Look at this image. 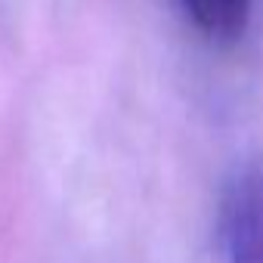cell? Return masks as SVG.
Here are the masks:
<instances>
[{
	"label": "cell",
	"instance_id": "2",
	"mask_svg": "<svg viewBox=\"0 0 263 263\" xmlns=\"http://www.w3.org/2000/svg\"><path fill=\"white\" fill-rule=\"evenodd\" d=\"M192 25L211 41H235L248 28L251 0H183Z\"/></svg>",
	"mask_w": 263,
	"mask_h": 263
},
{
	"label": "cell",
	"instance_id": "1",
	"mask_svg": "<svg viewBox=\"0 0 263 263\" xmlns=\"http://www.w3.org/2000/svg\"><path fill=\"white\" fill-rule=\"evenodd\" d=\"M220 248L226 263H263V167L232 174L220 201Z\"/></svg>",
	"mask_w": 263,
	"mask_h": 263
}]
</instances>
